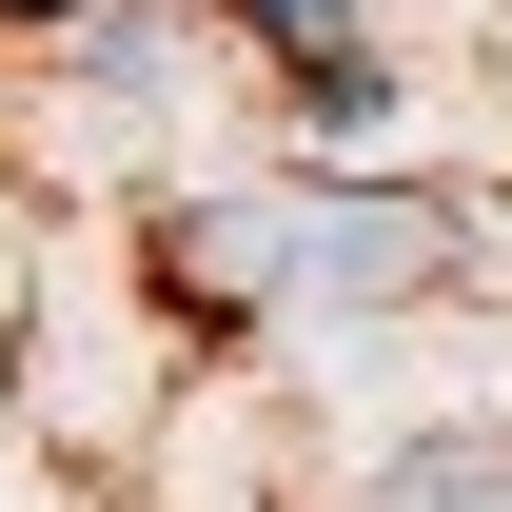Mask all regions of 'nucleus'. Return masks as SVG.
<instances>
[{"mask_svg":"<svg viewBox=\"0 0 512 512\" xmlns=\"http://www.w3.org/2000/svg\"><path fill=\"white\" fill-rule=\"evenodd\" d=\"M375 512H512V453H493V434H414V453L375 473Z\"/></svg>","mask_w":512,"mask_h":512,"instance_id":"7ed1b4c3","label":"nucleus"},{"mask_svg":"<svg viewBox=\"0 0 512 512\" xmlns=\"http://www.w3.org/2000/svg\"><path fill=\"white\" fill-rule=\"evenodd\" d=\"M79 20H158V0H0V40H79Z\"/></svg>","mask_w":512,"mask_h":512,"instance_id":"39448f33","label":"nucleus"},{"mask_svg":"<svg viewBox=\"0 0 512 512\" xmlns=\"http://www.w3.org/2000/svg\"><path fill=\"white\" fill-rule=\"evenodd\" d=\"M276 119H296V138H375V119H394L375 20H355V40H296V60H276Z\"/></svg>","mask_w":512,"mask_h":512,"instance_id":"f03ea898","label":"nucleus"},{"mask_svg":"<svg viewBox=\"0 0 512 512\" xmlns=\"http://www.w3.org/2000/svg\"><path fill=\"white\" fill-rule=\"evenodd\" d=\"M217 20H237L256 60H296V40H355V0H217Z\"/></svg>","mask_w":512,"mask_h":512,"instance_id":"20e7f679","label":"nucleus"},{"mask_svg":"<svg viewBox=\"0 0 512 512\" xmlns=\"http://www.w3.org/2000/svg\"><path fill=\"white\" fill-rule=\"evenodd\" d=\"M434 276H473V197L355 178V158H296V178H237L217 217H178V296H197L217 335H237V316H335V335H375V316H414Z\"/></svg>","mask_w":512,"mask_h":512,"instance_id":"f257e3e1","label":"nucleus"}]
</instances>
